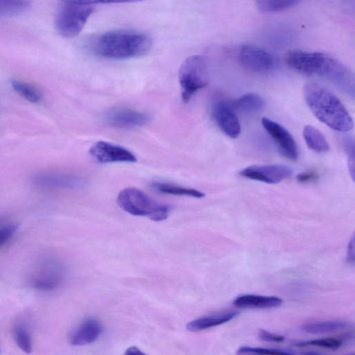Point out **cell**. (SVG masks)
<instances>
[{
  "mask_svg": "<svg viewBox=\"0 0 355 355\" xmlns=\"http://www.w3.org/2000/svg\"><path fill=\"white\" fill-rule=\"evenodd\" d=\"M285 61L293 70L324 78L352 98L354 96V73L336 59L322 53L293 50L287 53Z\"/></svg>",
  "mask_w": 355,
  "mask_h": 355,
  "instance_id": "6da1fadb",
  "label": "cell"
},
{
  "mask_svg": "<svg viewBox=\"0 0 355 355\" xmlns=\"http://www.w3.org/2000/svg\"><path fill=\"white\" fill-rule=\"evenodd\" d=\"M152 40L146 34L132 30H114L94 35L87 40L86 49L92 54L110 60H125L147 54Z\"/></svg>",
  "mask_w": 355,
  "mask_h": 355,
  "instance_id": "7a4b0ae2",
  "label": "cell"
},
{
  "mask_svg": "<svg viewBox=\"0 0 355 355\" xmlns=\"http://www.w3.org/2000/svg\"><path fill=\"white\" fill-rule=\"evenodd\" d=\"M304 98L314 116L330 128L347 132L353 128V120L340 99L326 88L308 83L304 87Z\"/></svg>",
  "mask_w": 355,
  "mask_h": 355,
  "instance_id": "3957f363",
  "label": "cell"
},
{
  "mask_svg": "<svg viewBox=\"0 0 355 355\" xmlns=\"http://www.w3.org/2000/svg\"><path fill=\"white\" fill-rule=\"evenodd\" d=\"M119 206L125 212L138 216H145L154 221L167 218L171 208L150 198L146 193L135 187L121 190L116 199Z\"/></svg>",
  "mask_w": 355,
  "mask_h": 355,
  "instance_id": "277c9868",
  "label": "cell"
},
{
  "mask_svg": "<svg viewBox=\"0 0 355 355\" xmlns=\"http://www.w3.org/2000/svg\"><path fill=\"white\" fill-rule=\"evenodd\" d=\"M181 96L188 103L192 96L208 84V70L206 60L199 55H191L182 63L178 73Z\"/></svg>",
  "mask_w": 355,
  "mask_h": 355,
  "instance_id": "5b68a950",
  "label": "cell"
},
{
  "mask_svg": "<svg viewBox=\"0 0 355 355\" xmlns=\"http://www.w3.org/2000/svg\"><path fill=\"white\" fill-rule=\"evenodd\" d=\"M94 11L92 5L64 3L55 17V29L64 37H74L81 32Z\"/></svg>",
  "mask_w": 355,
  "mask_h": 355,
  "instance_id": "8992f818",
  "label": "cell"
},
{
  "mask_svg": "<svg viewBox=\"0 0 355 355\" xmlns=\"http://www.w3.org/2000/svg\"><path fill=\"white\" fill-rule=\"evenodd\" d=\"M89 154L99 164L137 162L136 156L129 150L105 141H98L94 144L89 150Z\"/></svg>",
  "mask_w": 355,
  "mask_h": 355,
  "instance_id": "52a82bcc",
  "label": "cell"
},
{
  "mask_svg": "<svg viewBox=\"0 0 355 355\" xmlns=\"http://www.w3.org/2000/svg\"><path fill=\"white\" fill-rule=\"evenodd\" d=\"M292 169L282 164L252 165L242 169L240 175L245 178L268 184L279 183L292 175Z\"/></svg>",
  "mask_w": 355,
  "mask_h": 355,
  "instance_id": "ba28073f",
  "label": "cell"
},
{
  "mask_svg": "<svg viewBox=\"0 0 355 355\" xmlns=\"http://www.w3.org/2000/svg\"><path fill=\"white\" fill-rule=\"evenodd\" d=\"M262 125L277 144L280 153L288 159L295 161L298 158V149L291 133L279 123L263 117Z\"/></svg>",
  "mask_w": 355,
  "mask_h": 355,
  "instance_id": "9c48e42d",
  "label": "cell"
},
{
  "mask_svg": "<svg viewBox=\"0 0 355 355\" xmlns=\"http://www.w3.org/2000/svg\"><path fill=\"white\" fill-rule=\"evenodd\" d=\"M103 121L111 126L132 128L146 125L149 116L142 112L126 107H117L107 110L103 115Z\"/></svg>",
  "mask_w": 355,
  "mask_h": 355,
  "instance_id": "30bf717a",
  "label": "cell"
},
{
  "mask_svg": "<svg viewBox=\"0 0 355 355\" xmlns=\"http://www.w3.org/2000/svg\"><path fill=\"white\" fill-rule=\"evenodd\" d=\"M239 60L247 69L259 73L270 70L275 64L273 57L268 52L253 45H244L241 47Z\"/></svg>",
  "mask_w": 355,
  "mask_h": 355,
  "instance_id": "8fae6325",
  "label": "cell"
},
{
  "mask_svg": "<svg viewBox=\"0 0 355 355\" xmlns=\"http://www.w3.org/2000/svg\"><path fill=\"white\" fill-rule=\"evenodd\" d=\"M212 116L217 125L227 137L235 139L241 133V124L232 108L223 101L214 102L211 107Z\"/></svg>",
  "mask_w": 355,
  "mask_h": 355,
  "instance_id": "7c38bea8",
  "label": "cell"
},
{
  "mask_svg": "<svg viewBox=\"0 0 355 355\" xmlns=\"http://www.w3.org/2000/svg\"><path fill=\"white\" fill-rule=\"evenodd\" d=\"M103 327L101 322L94 318L83 321L69 335V343L74 346H84L96 341L101 336Z\"/></svg>",
  "mask_w": 355,
  "mask_h": 355,
  "instance_id": "4fadbf2b",
  "label": "cell"
},
{
  "mask_svg": "<svg viewBox=\"0 0 355 355\" xmlns=\"http://www.w3.org/2000/svg\"><path fill=\"white\" fill-rule=\"evenodd\" d=\"M33 181L37 186L46 188L73 187L81 182L75 175L56 173H38L33 177Z\"/></svg>",
  "mask_w": 355,
  "mask_h": 355,
  "instance_id": "5bb4252c",
  "label": "cell"
},
{
  "mask_svg": "<svg viewBox=\"0 0 355 355\" xmlns=\"http://www.w3.org/2000/svg\"><path fill=\"white\" fill-rule=\"evenodd\" d=\"M282 302L279 297L246 294L236 297L233 304L241 309H271L279 306Z\"/></svg>",
  "mask_w": 355,
  "mask_h": 355,
  "instance_id": "9a60e30c",
  "label": "cell"
},
{
  "mask_svg": "<svg viewBox=\"0 0 355 355\" xmlns=\"http://www.w3.org/2000/svg\"><path fill=\"white\" fill-rule=\"evenodd\" d=\"M239 313L237 311H229L200 317L190 321L187 329L190 331H200L226 323Z\"/></svg>",
  "mask_w": 355,
  "mask_h": 355,
  "instance_id": "2e32d148",
  "label": "cell"
},
{
  "mask_svg": "<svg viewBox=\"0 0 355 355\" xmlns=\"http://www.w3.org/2000/svg\"><path fill=\"white\" fill-rule=\"evenodd\" d=\"M62 279V270L55 267L47 269V271H42V272L36 275L32 280V284L37 289L50 291L59 286Z\"/></svg>",
  "mask_w": 355,
  "mask_h": 355,
  "instance_id": "e0dca14e",
  "label": "cell"
},
{
  "mask_svg": "<svg viewBox=\"0 0 355 355\" xmlns=\"http://www.w3.org/2000/svg\"><path fill=\"white\" fill-rule=\"evenodd\" d=\"M303 137L307 146L315 153L329 151V145L324 135L316 128L307 125L304 128Z\"/></svg>",
  "mask_w": 355,
  "mask_h": 355,
  "instance_id": "ac0fdd59",
  "label": "cell"
},
{
  "mask_svg": "<svg viewBox=\"0 0 355 355\" xmlns=\"http://www.w3.org/2000/svg\"><path fill=\"white\" fill-rule=\"evenodd\" d=\"M151 188L159 193L190 196L197 198H201L205 196V193L195 189L184 187L174 184L163 182H153L150 184Z\"/></svg>",
  "mask_w": 355,
  "mask_h": 355,
  "instance_id": "d6986e66",
  "label": "cell"
},
{
  "mask_svg": "<svg viewBox=\"0 0 355 355\" xmlns=\"http://www.w3.org/2000/svg\"><path fill=\"white\" fill-rule=\"evenodd\" d=\"M236 108L245 113H254L264 106L263 98L257 94L247 93L237 98L234 103Z\"/></svg>",
  "mask_w": 355,
  "mask_h": 355,
  "instance_id": "ffe728a7",
  "label": "cell"
},
{
  "mask_svg": "<svg viewBox=\"0 0 355 355\" xmlns=\"http://www.w3.org/2000/svg\"><path fill=\"white\" fill-rule=\"evenodd\" d=\"M11 84L13 89L27 101L34 103L42 101L41 91L33 85L19 80H12Z\"/></svg>",
  "mask_w": 355,
  "mask_h": 355,
  "instance_id": "44dd1931",
  "label": "cell"
},
{
  "mask_svg": "<svg viewBox=\"0 0 355 355\" xmlns=\"http://www.w3.org/2000/svg\"><path fill=\"white\" fill-rule=\"evenodd\" d=\"M346 325L345 322L331 320L309 323L302 326V329L309 334H324L343 329Z\"/></svg>",
  "mask_w": 355,
  "mask_h": 355,
  "instance_id": "7402d4cb",
  "label": "cell"
},
{
  "mask_svg": "<svg viewBox=\"0 0 355 355\" xmlns=\"http://www.w3.org/2000/svg\"><path fill=\"white\" fill-rule=\"evenodd\" d=\"M301 0H255L258 9L263 12H277L297 5Z\"/></svg>",
  "mask_w": 355,
  "mask_h": 355,
  "instance_id": "603a6c76",
  "label": "cell"
},
{
  "mask_svg": "<svg viewBox=\"0 0 355 355\" xmlns=\"http://www.w3.org/2000/svg\"><path fill=\"white\" fill-rule=\"evenodd\" d=\"M29 0H0V15H12L26 10Z\"/></svg>",
  "mask_w": 355,
  "mask_h": 355,
  "instance_id": "cb8c5ba5",
  "label": "cell"
},
{
  "mask_svg": "<svg viewBox=\"0 0 355 355\" xmlns=\"http://www.w3.org/2000/svg\"><path fill=\"white\" fill-rule=\"evenodd\" d=\"M13 334L17 346L24 352L31 353L32 342L27 329L24 325H17L14 329Z\"/></svg>",
  "mask_w": 355,
  "mask_h": 355,
  "instance_id": "d4e9b609",
  "label": "cell"
},
{
  "mask_svg": "<svg viewBox=\"0 0 355 355\" xmlns=\"http://www.w3.org/2000/svg\"><path fill=\"white\" fill-rule=\"evenodd\" d=\"M298 347L316 346L329 349H338L342 345V340L334 338L314 339L297 343Z\"/></svg>",
  "mask_w": 355,
  "mask_h": 355,
  "instance_id": "484cf974",
  "label": "cell"
},
{
  "mask_svg": "<svg viewBox=\"0 0 355 355\" xmlns=\"http://www.w3.org/2000/svg\"><path fill=\"white\" fill-rule=\"evenodd\" d=\"M237 354H290L292 353L289 351L282 350L279 349L243 346L238 349Z\"/></svg>",
  "mask_w": 355,
  "mask_h": 355,
  "instance_id": "4316f807",
  "label": "cell"
},
{
  "mask_svg": "<svg viewBox=\"0 0 355 355\" xmlns=\"http://www.w3.org/2000/svg\"><path fill=\"white\" fill-rule=\"evenodd\" d=\"M62 3H72L79 4H96V3H135L145 0H59Z\"/></svg>",
  "mask_w": 355,
  "mask_h": 355,
  "instance_id": "83f0119b",
  "label": "cell"
},
{
  "mask_svg": "<svg viewBox=\"0 0 355 355\" xmlns=\"http://www.w3.org/2000/svg\"><path fill=\"white\" fill-rule=\"evenodd\" d=\"M15 230L16 227L12 224L0 225V247L10 239Z\"/></svg>",
  "mask_w": 355,
  "mask_h": 355,
  "instance_id": "f1b7e54d",
  "label": "cell"
},
{
  "mask_svg": "<svg viewBox=\"0 0 355 355\" xmlns=\"http://www.w3.org/2000/svg\"><path fill=\"white\" fill-rule=\"evenodd\" d=\"M259 337L262 340L270 342L280 343L284 340V336L263 329L259 331Z\"/></svg>",
  "mask_w": 355,
  "mask_h": 355,
  "instance_id": "f546056e",
  "label": "cell"
},
{
  "mask_svg": "<svg viewBox=\"0 0 355 355\" xmlns=\"http://www.w3.org/2000/svg\"><path fill=\"white\" fill-rule=\"evenodd\" d=\"M347 153H348V165L349 171L352 179L354 180V141H350L347 142Z\"/></svg>",
  "mask_w": 355,
  "mask_h": 355,
  "instance_id": "4dcf8cb0",
  "label": "cell"
},
{
  "mask_svg": "<svg viewBox=\"0 0 355 355\" xmlns=\"http://www.w3.org/2000/svg\"><path fill=\"white\" fill-rule=\"evenodd\" d=\"M318 175L314 171H306L298 174L296 177L297 180L301 183H306L317 179Z\"/></svg>",
  "mask_w": 355,
  "mask_h": 355,
  "instance_id": "1f68e13d",
  "label": "cell"
},
{
  "mask_svg": "<svg viewBox=\"0 0 355 355\" xmlns=\"http://www.w3.org/2000/svg\"><path fill=\"white\" fill-rule=\"evenodd\" d=\"M354 237H352L351 241L349 243L348 250H347V261L349 263H354Z\"/></svg>",
  "mask_w": 355,
  "mask_h": 355,
  "instance_id": "d6a6232c",
  "label": "cell"
},
{
  "mask_svg": "<svg viewBox=\"0 0 355 355\" xmlns=\"http://www.w3.org/2000/svg\"><path fill=\"white\" fill-rule=\"evenodd\" d=\"M125 354H144L137 347L132 346L128 348L125 352Z\"/></svg>",
  "mask_w": 355,
  "mask_h": 355,
  "instance_id": "836d02e7",
  "label": "cell"
}]
</instances>
